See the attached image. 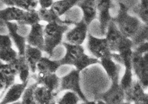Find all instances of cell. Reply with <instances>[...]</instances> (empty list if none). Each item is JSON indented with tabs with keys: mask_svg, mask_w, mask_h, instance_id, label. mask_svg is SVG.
Instances as JSON below:
<instances>
[{
	"mask_svg": "<svg viewBox=\"0 0 148 104\" xmlns=\"http://www.w3.org/2000/svg\"><path fill=\"white\" fill-rule=\"evenodd\" d=\"M117 13L113 17L112 21L124 35L133 39L143 24L137 17L130 13L135 4L129 0H117Z\"/></svg>",
	"mask_w": 148,
	"mask_h": 104,
	"instance_id": "6da1fadb",
	"label": "cell"
},
{
	"mask_svg": "<svg viewBox=\"0 0 148 104\" xmlns=\"http://www.w3.org/2000/svg\"><path fill=\"white\" fill-rule=\"evenodd\" d=\"M65 54L59 60L61 66H74L75 69L82 72L90 66L100 63V60L86 54L82 45L72 44L67 42H62Z\"/></svg>",
	"mask_w": 148,
	"mask_h": 104,
	"instance_id": "7a4b0ae2",
	"label": "cell"
},
{
	"mask_svg": "<svg viewBox=\"0 0 148 104\" xmlns=\"http://www.w3.org/2000/svg\"><path fill=\"white\" fill-rule=\"evenodd\" d=\"M69 25L56 23H47L44 28L45 48L43 52L50 57L53 55L55 49L62 43L63 35L69 31Z\"/></svg>",
	"mask_w": 148,
	"mask_h": 104,
	"instance_id": "3957f363",
	"label": "cell"
},
{
	"mask_svg": "<svg viewBox=\"0 0 148 104\" xmlns=\"http://www.w3.org/2000/svg\"><path fill=\"white\" fill-rule=\"evenodd\" d=\"M105 37L114 53H120L134 49L132 39L124 35L112 21L108 25Z\"/></svg>",
	"mask_w": 148,
	"mask_h": 104,
	"instance_id": "277c9868",
	"label": "cell"
},
{
	"mask_svg": "<svg viewBox=\"0 0 148 104\" xmlns=\"http://www.w3.org/2000/svg\"><path fill=\"white\" fill-rule=\"evenodd\" d=\"M87 48L92 57L99 60L113 57V53L105 37L99 38L88 33Z\"/></svg>",
	"mask_w": 148,
	"mask_h": 104,
	"instance_id": "5b68a950",
	"label": "cell"
},
{
	"mask_svg": "<svg viewBox=\"0 0 148 104\" xmlns=\"http://www.w3.org/2000/svg\"><path fill=\"white\" fill-rule=\"evenodd\" d=\"M80 73L77 69H73L68 74L60 78V87L59 92L71 91L77 93L82 102L88 101L80 87Z\"/></svg>",
	"mask_w": 148,
	"mask_h": 104,
	"instance_id": "8992f818",
	"label": "cell"
},
{
	"mask_svg": "<svg viewBox=\"0 0 148 104\" xmlns=\"http://www.w3.org/2000/svg\"><path fill=\"white\" fill-rule=\"evenodd\" d=\"M132 68L136 80L144 88H148V53L141 54L134 51Z\"/></svg>",
	"mask_w": 148,
	"mask_h": 104,
	"instance_id": "52a82bcc",
	"label": "cell"
},
{
	"mask_svg": "<svg viewBox=\"0 0 148 104\" xmlns=\"http://www.w3.org/2000/svg\"><path fill=\"white\" fill-rule=\"evenodd\" d=\"M113 0H97V8L99 24V30L102 35L105 36L110 23L113 16L110 11L114 6Z\"/></svg>",
	"mask_w": 148,
	"mask_h": 104,
	"instance_id": "ba28073f",
	"label": "cell"
},
{
	"mask_svg": "<svg viewBox=\"0 0 148 104\" xmlns=\"http://www.w3.org/2000/svg\"><path fill=\"white\" fill-rule=\"evenodd\" d=\"M74 25L75 27L66 33V42L72 44L82 45L87 38L89 25L82 18L79 22H75Z\"/></svg>",
	"mask_w": 148,
	"mask_h": 104,
	"instance_id": "9c48e42d",
	"label": "cell"
},
{
	"mask_svg": "<svg viewBox=\"0 0 148 104\" xmlns=\"http://www.w3.org/2000/svg\"><path fill=\"white\" fill-rule=\"evenodd\" d=\"M97 99L108 104H121L125 101V92L119 81L111 82L109 88L99 95Z\"/></svg>",
	"mask_w": 148,
	"mask_h": 104,
	"instance_id": "30bf717a",
	"label": "cell"
},
{
	"mask_svg": "<svg viewBox=\"0 0 148 104\" xmlns=\"http://www.w3.org/2000/svg\"><path fill=\"white\" fill-rule=\"evenodd\" d=\"M31 78L35 80L38 85L44 86L58 95L60 87V78L56 73L32 74Z\"/></svg>",
	"mask_w": 148,
	"mask_h": 104,
	"instance_id": "8fae6325",
	"label": "cell"
},
{
	"mask_svg": "<svg viewBox=\"0 0 148 104\" xmlns=\"http://www.w3.org/2000/svg\"><path fill=\"white\" fill-rule=\"evenodd\" d=\"M0 90L6 92L15 83L16 77L18 76L15 69L11 63H3L1 61L0 66Z\"/></svg>",
	"mask_w": 148,
	"mask_h": 104,
	"instance_id": "7c38bea8",
	"label": "cell"
},
{
	"mask_svg": "<svg viewBox=\"0 0 148 104\" xmlns=\"http://www.w3.org/2000/svg\"><path fill=\"white\" fill-rule=\"evenodd\" d=\"M8 32V35L17 48L18 55L25 56L27 45L26 38L18 32V23L15 22H6L5 23Z\"/></svg>",
	"mask_w": 148,
	"mask_h": 104,
	"instance_id": "4fadbf2b",
	"label": "cell"
},
{
	"mask_svg": "<svg viewBox=\"0 0 148 104\" xmlns=\"http://www.w3.org/2000/svg\"><path fill=\"white\" fill-rule=\"evenodd\" d=\"M45 27L40 23L31 26L29 32L26 36L27 44L44 50L45 48Z\"/></svg>",
	"mask_w": 148,
	"mask_h": 104,
	"instance_id": "5bb4252c",
	"label": "cell"
},
{
	"mask_svg": "<svg viewBox=\"0 0 148 104\" xmlns=\"http://www.w3.org/2000/svg\"><path fill=\"white\" fill-rule=\"evenodd\" d=\"M28 83H15L8 90L1 101L0 104H9L20 101L28 86Z\"/></svg>",
	"mask_w": 148,
	"mask_h": 104,
	"instance_id": "9a60e30c",
	"label": "cell"
},
{
	"mask_svg": "<svg viewBox=\"0 0 148 104\" xmlns=\"http://www.w3.org/2000/svg\"><path fill=\"white\" fill-rule=\"evenodd\" d=\"M82 12V19L90 25L97 16V0H82L77 5Z\"/></svg>",
	"mask_w": 148,
	"mask_h": 104,
	"instance_id": "2e32d148",
	"label": "cell"
},
{
	"mask_svg": "<svg viewBox=\"0 0 148 104\" xmlns=\"http://www.w3.org/2000/svg\"><path fill=\"white\" fill-rule=\"evenodd\" d=\"M99 60V64L105 70L111 82H119L120 80V68L118 65L119 63L114 61L113 57L102 58Z\"/></svg>",
	"mask_w": 148,
	"mask_h": 104,
	"instance_id": "e0dca14e",
	"label": "cell"
},
{
	"mask_svg": "<svg viewBox=\"0 0 148 104\" xmlns=\"http://www.w3.org/2000/svg\"><path fill=\"white\" fill-rule=\"evenodd\" d=\"M43 51L38 48L27 44L25 51V57L29 66L32 74H35L37 71V65L43 57Z\"/></svg>",
	"mask_w": 148,
	"mask_h": 104,
	"instance_id": "ac0fdd59",
	"label": "cell"
},
{
	"mask_svg": "<svg viewBox=\"0 0 148 104\" xmlns=\"http://www.w3.org/2000/svg\"><path fill=\"white\" fill-rule=\"evenodd\" d=\"M26 11L13 6H8L0 11L1 20L6 22H20L25 16Z\"/></svg>",
	"mask_w": 148,
	"mask_h": 104,
	"instance_id": "d6986e66",
	"label": "cell"
},
{
	"mask_svg": "<svg viewBox=\"0 0 148 104\" xmlns=\"http://www.w3.org/2000/svg\"><path fill=\"white\" fill-rule=\"evenodd\" d=\"M10 63L16 70L21 82H29L31 70L25 56L18 55L15 61Z\"/></svg>",
	"mask_w": 148,
	"mask_h": 104,
	"instance_id": "ffe728a7",
	"label": "cell"
},
{
	"mask_svg": "<svg viewBox=\"0 0 148 104\" xmlns=\"http://www.w3.org/2000/svg\"><path fill=\"white\" fill-rule=\"evenodd\" d=\"M38 11L41 21L47 23H56L61 25H74L75 21L71 20H62L51 8L49 9H43L40 8Z\"/></svg>",
	"mask_w": 148,
	"mask_h": 104,
	"instance_id": "44dd1931",
	"label": "cell"
},
{
	"mask_svg": "<svg viewBox=\"0 0 148 104\" xmlns=\"http://www.w3.org/2000/svg\"><path fill=\"white\" fill-rule=\"evenodd\" d=\"M34 95L37 104H49L56 101L57 94L44 86L38 85L34 90Z\"/></svg>",
	"mask_w": 148,
	"mask_h": 104,
	"instance_id": "7402d4cb",
	"label": "cell"
},
{
	"mask_svg": "<svg viewBox=\"0 0 148 104\" xmlns=\"http://www.w3.org/2000/svg\"><path fill=\"white\" fill-rule=\"evenodd\" d=\"M60 66L59 60H52L43 57L37 65V71L42 73H56Z\"/></svg>",
	"mask_w": 148,
	"mask_h": 104,
	"instance_id": "603a6c76",
	"label": "cell"
},
{
	"mask_svg": "<svg viewBox=\"0 0 148 104\" xmlns=\"http://www.w3.org/2000/svg\"><path fill=\"white\" fill-rule=\"evenodd\" d=\"M125 92V101L129 102H135L145 93V89L137 80H134L133 84Z\"/></svg>",
	"mask_w": 148,
	"mask_h": 104,
	"instance_id": "cb8c5ba5",
	"label": "cell"
},
{
	"mask_svg": "<svg viewBox=\"0 0 148 104\" xmlns=\"http://www.w3.org/2000/svg\"><path fill=\"white\" fill-rule=\"evenodd\" d=\"M130 13L136 16L143 23H148V0H139Z\"/></svg>",
	"mask_w": 148,
	"mask_h": 104,
	"instance_id": "d4e9b609",
	"label": "cell"
},
{
	"mask_svg": "<svg viewBox=\"0 0 148 104\" xmlns=\"http://www.w3.org/2000/svg\"><path fill=\"white\" fill-rule=\"evenodd\" d=\"M82 0H59L54 2L51 8L60 17L63 16L74 6H77Z\"/></svg>",
	"mask_w": 148,
	"mask_h": 104,
	"instance_id": "484cf974",
	"label": "cell"
},
{
	"mask_svg": "<svg viewBox=\"0 0 148 104\" xmlns=\"http://www.w3.org/2000/svg\"><path fill=\"white\" fill-rule=\"evenodd\" d=\"M8 6H13L29 11L35 9L39 2L38 0H1Z\"/></svg>",
	"mask_w": 148,
	"mask_h": 104,
	"instance_id": "4316f807",
	"label": "cell"
},
{
	"mask_svg": "<svg viewBox=\"0 0 148 104\" xmlns=\"http://www.w3.org/2000/svg\"><path fill=\"white\" fill-rule=\"evenodd\" d=\"M134 49L120 53H113V58L117 63L122 65L124 68H132ZM133 69V68H132Z\"/></svg>",
	"mask_w": 148,
	"mask_h": 104,
	"instance_id": "83f0119b",
	"label": "cell"
},
{
	"mask_svg": "<svg viewBox=\"0 0 148 104\" xmlns=\"http://www.w3.org/2000/svg\"><path fill=\"white\" fill-rule=\"evenodd\" d=\"M41 21L38 11L33 9L29 11H26L23 19L17 23L22 26H32L33 25L40 23Z\"/></svg>",
	"mask_w": 148,
	"mask_h": 104,
	"instance_id": "f1b7e54d",
	"label": "cell"
},
{
	"mask_svg": "<svg viewBox=\"0 0 148 104\" xmlns=\"http://www.w3.org/2000/svg\"><path fill=\"white\" fill-rule=\"evenodd\" d=\"M18 52L12 47L0 48V59L3 63H10L18 57Z\"/></svg>",
	"mask_w": 148,
	"mask_h": 104,
	"instance_id": "f546056e",
	"label": "cell"
},
{
	"mask_svg": "<svg viewBox=\"0 0 148 104\" xmlns=\"http://www.w3.org/2000/svg\"><path fill=\"white\" fill-rule=\"evenodd\" d=\"M134 48L141 43L148 41V23H143L137 34L133 38Z\"/></svg>",
	"mask_w": 148,
	"mask_h": 104,
	"instance_id": "4dcf8cb0",
	"label": "cell"
},
{
	"mask_svg": "<svg viewBox=\"0 0 148 104\" xmlns=\"http://www.w3.org/2000/svg\"><path fill=\"white\" fill-rule=\"evenodd\" d=\"M134 74L132 68H124L123 75L120 78L119 83L125 92L132 85L134 82Z\"/></svg>",
	"mask_w": 148,
	"mask_h": 104,
	"instance_id": "1f68e13d",
	"label": "cell"
},
{
	"mask_svg": "<svg viewBox=\"0 0 148 104\" xmlns=\"http://www.w3.org/2000/svg\"><path fill=\"white\" fill-rule=\"evenodd\" d=\"M37 86L38 84L35 82L28 86L21 99V104H37L34 95V90Z\"/></svg>",
	"mask_w": 148,
	"mask_h": 104,
	"instance_id": "d6a6232c",
	"label": "cell"
},
{
	"mask_svg": "<svg viewBox=\"0 0 148 104\" xmlns=\"http://www.w3.org/2000/svg\"><path fill=\"white\" fill-rule=\"evenodd\" d=\"M82 101L77 94L71 91H66L58 100L57 104H79Z\"/></svg>",
	"mask_w": 148,
	"mask_h": 104,
	"instance_id": "836d02e7",
	"label": "cell"
},
{
	"mask_svg": "<svg viewBox=\"0 0 148 104\" xmlns=\"http://www.w3.org/2000/svg\"><path fill=\"white\" fill-rule=\"evenodd\" d=\"M13 41L9 35L1 34L0 35V48L12 47Z\"/></svg>",
	"mask_w": 148,
	"mask_h": 104,
	"instance_id": "e575fe53",
	"label": "cell"
},
{
	"mask_svg": "<svg viewBox=\"0 0 148 104\" xmlns=\"http://www.w3.org/2000/svg\"><path fill=\"white\" fill-rule=\"evenodd\" d=\"M40 8L43 9H49L52 8L54 4V0H38Z\"/></svg>",
	"mask_w": 148,
	"mask_h": 104,
	"instance_id": "d590c367",
	"label": "cell"
},
{
	"mask_svg": "<svg viewBox=\"0 0 148 104\" xmlns=\"http://www.w3.org/2000/svg\"><path fill=\"white\" fill-rule=\"evenodd\" d=\"M134 104H148V93H145L140 98L136 100Z\"/></svg>",
	"mask_w": 148,
	"mask_h": 104,
	"instance_id": "8d00e7d4",
	"label": "cell"
},
{
	"mask_svg": "<svg viewBox=\"0 0 148 104\" xmlns=\"http://www.w3.org/2000/svg\"><path fill=\"white\" fill-rule=\"evenodd\" d=\"M87 104H108L104 101L99 99H96L94 100H88L86 102Z\"/></svg>",
	"mask_w": 148,
	"mask_h": 104,
	"instance_id": "74e56055",
	"label": "cell"
},
{
	"mask_svg": "<svg viewBox=\"0 0 148 104\" xmlns=\"http://www.w3.org/2000/svg\"><path fill=\"white\" fill-rule=\"evenodd\" d=\"M134 104L132 103L129 102L128 101H125L123 102L122 103V104Z\"/></svg>",
	"mask_w": 148,
	"mask_h": 104,
	"instance_id": "f35d334b",
	"label": "cell"
},
{
	"mask_svg": "<svg viewBox=\"0 0 148 104\" xmlns=\"http://www.w3.org/2000/svg\"><path fill=\"white\" fill-rule=\"evenodd\" d=\"M9 104H21V101H18V102H17Z\"/></svg>",
	"mask_w": 148,
	"mask_h": 104,
	"instance_id": "ab89813d",
	"label": "cell"
},
{
	"mask_svg": "<svg viewBox=\"0 0 148 104\" xmlns=\"http://www.w3.org/2000/svg\"><path fill=\"white\" fill-rule=\"evenodd\" d=\"M86 102H82V103H79V104H87Z\"/></svg>",
	"mask_w": 148,
	"mask_h": 104,
	"instance_id": "60d3db41",
	"label": "cell"
},
{
	"mask_svg": "<svg viewBox=\"0 0 148 104\" xmlns=\"http://www.w3.org/2000/svg\"><path fill=\"white\" fill-rule=\"evenodd\" d=\"M57 104V102H56V101H54V102H53L51 103L50 104Z\"/></svg>",
	"mask_w": 148,
	"mask_h": 104,
	"instance_id": "b9f144b4",
	"label": "cell"
},
{
	"mask_svg": "<svg viewBox=\"0 0 148 104\" xmlns=\"http://www.w3.org/2000/svg\"></svg>",
	"mask_w": 148,
	"mask_h": 104,
	"instance_id": "7bdbcfd3",
	"label": "cell"
}]
</instances>
